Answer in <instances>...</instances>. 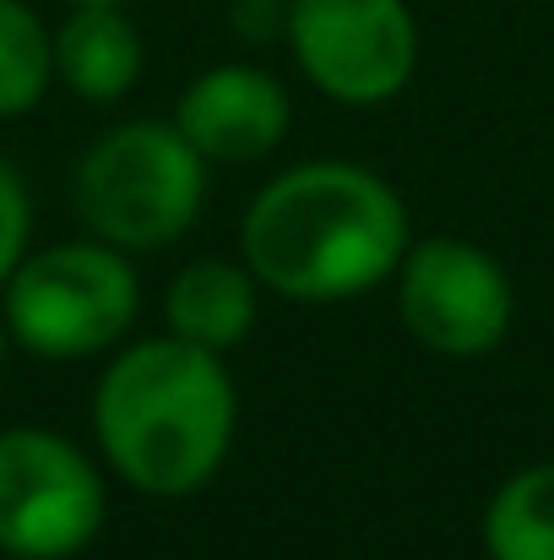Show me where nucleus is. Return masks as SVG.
Masks as SVG:
<instances>
[{
	"label": "nucleus",
	"mask_w": 554,
	"mask_h": 560,
	"mask_svg": "<svg viewBox=\"0 0 554 560\" xmlns=\"http://www.w3.org/2000/svg\"><path fill=\"white\" fill-rule=\"evenodd\" d=\"M408 240L397 186L343 159L283 170L239 218V261L267 294L294 305H338L380 289Z\"/></svg>",
	"instance_id": "nucleus-1"
},
{
	"label": "nucleus",
	"mask_w": 554,
	"mask_h": 560,
	"mask_svg": "<svg viewBox=\"0 0 554 560\" xmlns=\"http://www.w3.org/2000/svg\"><path fill=\"white\" fill-rule=\"evenodd\" d=\"M239 424L223 354L175 332L142 338L109 360L93 386L98 457L142 495L180 501L217 479Z\"/></svg>",
	"instance_id": "nucleus-2"
},
{
	"label": "nucleus",
	"mask_w": 554,
	"mask_h": 560,
	"mask_svg": "<svg viewBox=\"0 0 554 560\" xmlns=\"http://www.w3.org/2000/svg\"><path fill=\"white\" fill-rule=\"evenodd\" d=\"M207 196V159L175 120H126L76 164V212L93 240L148 256L175 245Z\"/></svg>",
	"instance_id": "nucleus-3"
},
{
	"label": "nucleus",
	"mask_w": 554,
	"mask_h": 560,
	"mask_svg": "<svg viewBox=\"0 0 554 560\" xmlns=\"http://www.w3.org/2000/svg\"><path fill=\"white\" fill-rule=\"evenodd\" d=\"M142 305V283L126 250L104 240H60L27 250L0 289L11 343L33 360H87L115 349Z\"/></svg>",
	"instance_id": "nucleus-4"
},
{
	"label": "nucleus",
	"mask_w": 554,
	"mask_h": 560,
	"mask_svg": "<svg viewBox=\"0 0 554 560\" xmlns=\"http://www.w3.org/2000/svg\"><path fill=\"white\" fill-rule=\"evenodd\" d=\"M104 474L55 430H0V556L71 560L104 528Z\"/></svg>",
	"instance_id": "nucleus-5"
},
{
	"label": "nucleus",
	"mask_w": 554,
	"mask_h": 560,
	"mask_svg": "<svg viewBox=\"0 0 554 560\" xmlns=\"http://www.w3.org/2000/svg\"><path fill=\"white\" fill-rule=\"evenodd\" d=\"M391 278H397V316L419 349L446 360H479L506 343L517 294L506 267L484 245L457 234L408 240Z\"/></svg>",
	"instance_id": "nucleus-6"
},
{
	"label": "nucleus",
	"mask_w": 554,
	"mask_h": 560,
	"mask_svg": "<svg viewBox=\"0 0 554 560\" xmlns=\"http://www.w3.org/2000/svg\"><path fill=\"white\" fill-rule=\"evenodd\" d=\"M294 66L332 104H386L419 71V22L408 0H288Z\"/></svg>",
	"instance_id": "nucleus-7"
},
{
	"label": "nucleus",
	"mask_w": 554,
	"mask_h": 560,
	"mask_svg": "<svg viewBox=\"0 0 554 560\" xmlns=\"http://www.w3.org/2000/svg\"><path fill=\"white\" fill-rule=\"evenodd\" d=\"M288 120H294V104H288L283 82L245 60L201 71L175 109L180 137L207 159V170L212 164H223V170L261 164L288 137Z\"/></svg>",
	"instance_id": "nucleus-8"
},
{
	"label": "nucleus",
	"mask_w": 554,
	"mask_h": 560,
	"mask_svg": "<svg viewBox=\"0 0 554 560\" xmlns=\"http://www.w3.org/2000/svg\"><path fill=\"white\" fill-rule=\"evenodd\" d=\"M49 44L55 82H66L87 104H115L142 82V33L126 16V5H71Z\"/></svg>",
	"instance_id": "nucleus-9"
},
{
	"label": "nucleus",
	"mask_w": 554,
	"mask_h": 560,
	"mask_svg": "<svg viewBox=\"0 0 554 560\" xmlns=\"http://www.w3.org/2000/svg\"><path fill=\"white\" fill-rule=\"evenodd\" d=\"M256 311H261L256 272L245 261H217V256H201V261L180 267L169 294H164L169 332L196 343V349H212V354L239 349L256 327Z\"/></svg>",
	"instance_id": "nucleus-10"
},
{
	"label": "nucleus",
	"mask_w": 554,
	"mask_h": 560,
	"mask_svg": "<svg viewBox=\"0 0 554 560\" xmlns=\"http://www.w3.org/2000/svg\"><path fill=\"white\" fill-rule=\"evenodd\" d=\"M490 560H554V463L511 474L484 506Z\"/></svg>",
	"instance_id": "nucleus-11"
},
{
	"label": "nucleus",
	"mask_w": 554,
	"mask_h": 560,
	"mask_svg": "<svg viewBox=\"0 0 554 560\" xmlns=\"http://www.w3.org/2000/svg\"><path fill=\"white\" fill-rule=\"evenodd\" d=\"M55 82L49 27L27 0H0V120H22Z\"/></svg>",
	"instance_id": "nucleus-12"
},
{
	"label": "nucleus",
	"mask_w": 554,
	"mask_h": 560,
	"mask_svg": "<svg viewBox=\"0 0 554 560\" xmlns=\"http://www.w3.org/2000/svg\"><path fill=\"white\" fill-rule=\"evenodd\" d=\"M27 240H33V201H27L22 175L0 159V289L27 256Z\"/></svg>",
	"instance_id": "nucleus-13"
},
{
	"label": "nucleus",
	"mask_w": 554,
	"mask_h": 560,
	"mask_svg": "<svg viewBox=\"0 0 554 560\" xmlns=\"http://www.w3.org/2000/svg\"><path fill=\"white\" fill-rule=\"evenodd\" d=\"M234 27L245 44H278L288 33V0H234Z\"/></svg>",
	"instance_id": "nucleus-14"
},
{
	"label": "nucleus",
	"mask_w": 554,
	"mask_h": 560,
	"mask_svg": "<svg viewBox=\"0 0 554 560\" xmlns=\"http://www.w3.org/2000/svg\"><path fill=\"white\" fill-rule=\"evenodd\" d=\"M11 349H16V343H11V327H5V311H0V365H5Z\"/></svg>",
	"instance_id": "nucleus-15"
},
{
	"label": "nucleus",
	"mask_w": 554,
	"mask_h": 560,
	"mask_svg": "<svg viewBox=\"0 0 554 560\" xmlns=\"http://www.w3.org/2000/svg\"><path fill=\"white\" fill-rule=\"evenodd\" d=\"M71 5H131V0H71Z\"/></svg>",
	"instance_id": "nucleus-16"
},
{
	"label": "nucleus",
	"mask_w": 554,
	"mask_h": 560,
	"mask_svg": "<svg viewBox=\"0 0 554 560\" xmlns=\"http://www.w3.org/2000/svg\"><path fill=\"white\" fill-rule=\"evenodd\" d=\"M0 560H22V556H0Z\"/></svg>",
	"instance_id": "nucleus-17"
}]
</instances>
